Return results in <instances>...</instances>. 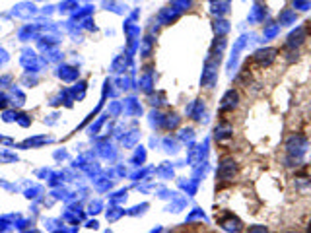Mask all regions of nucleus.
Masks as SVG:
<instances>
[{
	"instance_id": "f257e3e1",
	"label": "nucleus",
	"mask_w": 311,
	"mask_h": 233,
	"mask_svg": "<svg viewBox=\"0 0 311 233\" xmlns=\"http://www.w3.org/2000/svg\"><path fill=\"white\" fill-rule=\"evenodd\" d=\"M274 56H276V51L274 49H267V51H259L257 54H255V58L259 60V64H271L272 60H274Z\"/></svg>"
},
{
	"instance_id": "f03ea898",
	"label": "nucleus",
	"mask_w": 311,
	"mask_h": 233,
	"mask_svg": "<svg viewBox=\"0 0 311 233\" xmlns=\"http://www.w3.org/2000/svg\"><path fill=\"white\" fill-rule=\"evenodd\" d=\"M247 233H267L265 228H261V226H257V228H253V230H249Z\"/></svg>"
},
{
	"instance_id": "7ed1b4c3",
	"label": "nucleus",
	"mask_w": 311,
	"mask_h": 233,
	"mask_svg": "<svg viewBox=\"0 0 311 233\" xmlns=\"http://www.w3.org/2000/svg\"><path fill=\"white\" fill-rule=\"evenodd\" d=\"M308 233H311V224L308 226Z\"/></svg>"
},
{
	"instance_id": "20e7f679",
	"label": "nucleus",
	"mask_w": 311,
	"mask_h": 233,
	"mask_svg": "<svg viewBox=\"0 0 311 233\" xmlns=\"http://www.w3.org/2000/svg\"><path fill=\"white\" fill-rule=\"evenodd\" d=\"M286 233H296V232H286Z\"/></svg>"
}]
</instances>
